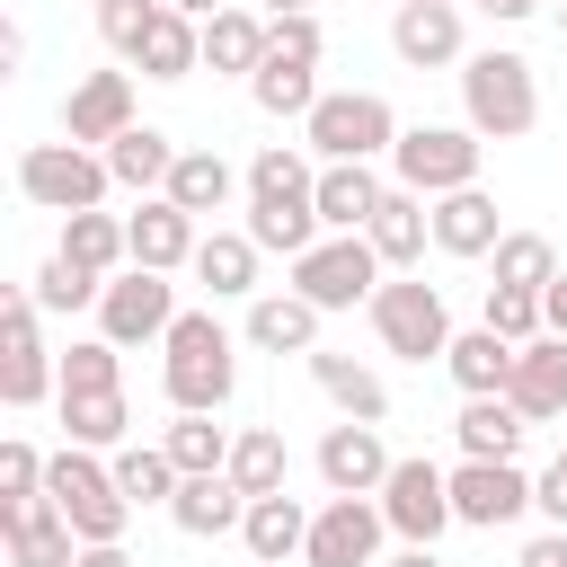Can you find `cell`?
<instances>
[{"label":"cell","instance_id":"obj_1","mask_svg":"<svg viewBox=\"0 0 567 567\" xmlns=\"http://www.w3.org/2000/svg\"><path fill=\"white\" fill-rule=\"evenodd\" d=\"M159 390H168L177 416H221L230 390H239V337L213 310H177V328L159 346Z\"/></svg>","mask_w":567,"mask_h":567},{"label":"cell","instance_id":"obj_2","mask_svg":"<svg viewBox=\"0 0 567 567\" xmlns=\"http://www.w3.org/2000/svg\"><path fill=\"white\" fill-rule=\"evenodd\" d=\"M461 124L478 142H523L540 124V71L514 53V44H487L461 62Z\"/></svg>","mask_w":567,"mask_h":567},{"label":"cell","instance_id":"obj_3","mask_svg":"<svg viewBox=\"0 0 567 567\" xmlns=\"http://www.w3.org/2000/svg\"><path fill=\"white\" fill-rule=\"evenodd\" d=\"M399 133H408V124L390 115L381 89H328V97L310 106V124H301V151H310L319 168H337V159H390Z\"/></svg>","mask_w":567,"mask_h":567},{"label":"cell","instance_id":"obj_4","mask_svg":"<svg viewBox=\"0 0 567 567\" xmlns=\"http://www.w3.org/2000/svg\"><path fill=\"white\" fill-rule=\"evenodd\" d=\"M44 496L62 505V523L80 532V549L124 540V523H133V505H124V487H115V461H97V452H80V443H62V452H53Z\"/></svg>","mask_w":567,"mask_h":567},{"label":"cell","instance_id":"obj_5","mask_svg":"<svg viewBox=\"0 0 567 567\" xmlns=\"http://www.w3.org/2000/svg\"><path fill=\"white\" fill-rule=\"evenodd\" d=\"M106 186H115V168H106V151H80V142H27L18 151V195L35 204V213H106Z\"/></svg>","mask_w":567,"mask_h":567},{"label":"cell","instance_id":"obj_6","mask_svg":"<svg viewBox=\"0 0 567 567\" xmlns=\"http://www.w3.org/2000/svg\"><path fill=\"white\" fill-rule=\"evenodd\" d=\"M381 284H390V266L372 257V239H363V230H328L310 257H292V284H284V292H301V301L328 319V310H372Z\"/></svg>","mask_w":567,"mask_h":567},{"label":"cell","instance_id":"obj_7","mask_svg":"<svg viewBox=\"0 0 567 567\" xmlns=\"http://www.w3.org/2000/svg\"><path fill=\"white\" fill-rule=\"evenodd\" d=\"M372 337H381V354H399V363H443L452 354V310H443V292L425 284V275H390L381 292H372Z\"/></svg>","mask_w":567,"mask_h":567},{"label":"cell","instance_id":"obj_8","mask_svg":"<svg viewBox=\"0 0 567 567\" xmlns=\"http://www.w3.org/2000/svg\"><path fill=\"white\" fill-rule=\"evenodd\" d=\"M478 159H487V142H478L470 124H408V133H399V151H390V186H408V195L443 204V195L478 186Z\"/></svg>","mask_w":567,"mask_h":567},{"label":"cell","instance_id":"obj_9","mask_svg":"<svg viewBox=\"0 0 567 567\" xmlns=\"http://www.w3.org/2000/svg\"><path fill=\"white\" fill-rule=\"evenodd\" d=\"M0 399H9V408L62 399V354L44 346V310H35L27 292L0 301Z\"/></svg>","mask_w":567,"mask_h":567},{"label":"cell","instance_id":"obj_10","mask_svg":"<svg viewBox=\"0 0 567 567\" xmlns=\"http://www.w3.org/2000/svg\"><path fill=\"white\" fill-rule=\"evenodd\" d=\"M177 328V284L151 275V266H124L106 292H97V337L106 346H168Z\"/></svg>","mask_w":567,"mask_h":567},{"label":"cell","instance_id":"obj_11","mask_svg":"<svg viewBox=\"0 0 567 567\" xmlns=\"http://www.w3.org/2000/svg\"><path fill=\"white\" fill-rule=\"evenodd\" d=\"M381 514H390V532L399 540H416V549H434L461 514H452V470L443 461H425V452H408L399 470H390V487H381Z\"/></svg>","mask_w":567,"mask_h":567},{"label":"cell","instance_id":"obj_12","mask_svg":"<svg viewBox=\"0 0 567 567\" xmlns=\"http://www.w3.org/2000/svg\"><path fill=\"white\" fill-rule=\"evenodd\" d=\"M381 540H390L381 496H328V505L310 514V549H301V567H381Z\"/></svg>","mask_w":567,"mask_h":567},{"label":"cell","instance_id":"obj_13","mask_svg":"<svg viewBox=\"0 0 567 567\" xmlns=\"http://www.w3.org/2000/svg\"><path fill=\"white\" fill-rule=\"evenodd\" d=\"M310 461H319V487H328V496H381L390 470H399L390 443H381V425H354V416H337Z\"/></svg>","mask_w":567,"mask_h":567},{"label":"cell","instance_id":"obj_14","mask_svg":"<svg viewBox=\"0 0 567 567\" xmlns=\"http://www.w3.org/2000/svg\"><path fill=\"white\" fill-rule=\"evenodd\" d=\"M142 115H133V71H80L71 80V97H62V142H80V151H106L115 133H133Z\"/></svg>","mask_w":567,"mask_h":567},{"label":"cell","instance_id":"obj_15","mask_svg":"<svg viewBox=\"0 0 567 567\" xmlns=\"http://www.w3.org/2000/svg\"><path fill=\"white\" fill-rule=\"evenodd\" d=\"M390 53L408 71H461L470 44H461V0H399L390 9Z\"/></svg>","mask_w":567,"mask_h":567},{"label":"cell","instance_id":"obj_16","mask_svg":"<svg viewBox=\"0 0 567 567\" xmlns=\"http://www.w3.org/2000/svg\"><path fill=\"white\" fill-rule=\"evenodd\" d=\"M452 514H461L470 532H505V523L532 514V478H523L514 461H461V470H452Z\"/></svg>","mask_w":567,"mask_h":567},{"label":"cell","instance_id":"obj_17","mask_svg":"<svg viewBox=\"0 0 567 567\" xmlns=\"http://www.w3.org/2000/svg\"><path fill=\"white\" fill-rule=\"evenodd\" d=\"M124 239H133V266H151V275H177V266H195V248H204V221H195V213H177L168 195H142V213H124Z\"/></svg>","mask_w":567,"mask_h":567},{"label":"cell","instance_id":"obj_18","mask_svg":"<svg viewBox=\"0 0 567 567\" xmlns=\"http://www.w3.org/2000/svg\"><path fill=\"white\" fill-rule=\"evenodd\" d=\"M0 549H9V567H80V532L62 523L53 496H35V505H0Z\"/></svg>","mask_w":567,"mask_h":567},{"label":"cell","instance_id":"obj_19","mask_svg":"<svg viewBox=\"0 0 567 567\" xmlns=\"http://www.w3.org/2000/svg\"><path fill=\"white\" fill-rule=\"evenodd\" d=\"M363 239H372V257H381L390 275H416V266H425V248H434V204H425V195H408V186H390Z\"/></svg>","mask_w":567,"mask_h":567},{"label":"cell","instance_id":"obj_20","mask_svg":"<svg viewBox=\"0 0 567 567\" xmlns=\"http://www.w3.org/2000/svg\"><path fill=\"white\" fill-rule=\"evenodd\" d=\"M266 44H275V27H266V9H248V0H230L221 18H204V71H221V80H257Z\"/></svg>","mask_w":567,"mask_h":567},{"label":"cell","instance_id":"obj_21","mask_svg":"<svg viewBox=\"0 0 567 567\" xmlns=\"http://www.w3.org/2000/svg\"><path fill=\"white\" fill-rule=\"evenodd\" d=\"M248 97H257V115H275V124H310V106H319L328 89H319V62H310V53H275V44H266Z\"/></svg>","mask_w":567,"mask_h":567},{"label":"cell","instance_id":"obj_22","mask_svg":"<svg viewBox=\"0 0 567 567\" xmlns=\"http://www.w3.org/2000/svg\"><path fill=\"white\" fill-rule=\"evenodd\" d=\"M257 266H266V248L248 239V230H204V248H195V284L213 292V301H257L266 284H257Z\"/></svg>","mask_w":567,"mask_h":567},{"label":"cell","instance_id":"obj_23","mask_svg":"<svg viewBox=\"0 0 567 567\" xmlns=\"http://www.w3.org/2000/svg\"><path fill=\"white\" fill-rule=\"evenodd\" d=\"M239 346H257V354H319V310L301 292H257L248 319H239Z\"/></svg>","mask_w":567,"mask_h":567},{"label":"cell","instance_id":"obj_24","mask_svg":"<svg viewBox=\"0 0 567 567\" xmlns=\"http://www.w3.org/2000/svg\"><path fill=\"white\" fill-rule=\"evenodd\" d=\"M514 354H523V346H505V337L478 319V328H461V337H452L443 372H452V390H461V399H505V390H514Z\"/></svg>","mask_w":567,"mask_h":567},{"label":"cell","instance_id":"obj_25","mask_svg":"<svg viewBox=\"0 0 567 567\" xmlns=\"http://www.w3.org/2000/svg\"><path fill=\"white\" fill-rule=\"evenodd\" d=\"M301 363H310V381H319V399H328L337 416H354V425H381V416H390V381H381L372 363L328 354V346H319V354H301Z\"/></svg>","mask_w":567,"mask_h":567},{"label":"cell","instance_id":"obj_26","mask_svg":"<svg viewBox=\"0 0 567 567\" xmlns=\"http://www.w3.org/2000/svg\"><path fill=\"white\" fill-rule=\"evenodd\" d=\"M239 540H248L257 567H301V549H310V505H301L292 487H284V496H257L248 523H239Z\"/></svg>","mask_w":567,"mask_h":567},{"label":"cell","instance_id":"obj_27","mask_svg":"<svg viewBox=\"0 0 567 567\" xmlns=\"http://www.w3.org/2000/svg\"><path fill=\"white\" fill-rule=\"evenodd\" d=\"M532 425H549V416H567V337H532L523 354H514V390H505Z\"/></svg>","mask_w":567,"mask_h":567},{"label":"cell","instance_id":"obj_28","mask_svg":"<svg viewBox=\"0 0 567 567\" xmlns=\"http://www.w3.org/2000/svg\"><path fill=\"white\" fill-rule=\"evenodd\" d=\"M381 195H390V177H381L372 159H337V168H319V221H328V230H372Z\"/></svg>","mask_w":567,"mask_h":567},{"label":"cell","instance_id":"obj_29","mask_svg":"<svg viewBox=\"0 0 567 567\" xmlns=\"http://www.w3.org/2000/svg\"><path fill=\"white\" fill-rule=\"evenodd\" d=\"M496 239H505V221H496L487 186H461V195L434 204V248L443 257H496Z\"/></svg>","mask_w":567,"mask_h":567},{"label":"cell","instance_id":"obj_30","mask_svg":"<svg viewBox=\"0 0 567 567\" xmlns=\"http://www.w3.org/2000/svg\"><path fill=\"white\" fill-rule=\"evenodd\" d=\"M168 523H177L186 540H230V532L248 523V496L230 487V470H221V478H186V487L168 496Z\"/></svg>","mask_w":567,"mask_h":567},{"label":"cell","instance_id":"obj_31","mask_svg":"<svg viewBox=\"0 0 567 567\" xmlns=\"http://www.w3.org/2000/svg\"><path fill=\"white\" fill-rule=\"evenodd\" d=\"M53 257H71L80 275H97V284H115L124 266H133V239H124V213H71L62 221V248Z\"/></svg>","mask_w":567,"mask_h":567},{"label":"cell","instance_id":"obj_32","mask_svg":"<svg viewBox=\"0 0 567 567\" xmlns=\"http://www.w3.org/2000/svg\"><path fill=\"white\" fill-rule=\"evenodd\" d=\"M523 408L514 399H461V416H452V443H461V461H514L523 452Z\"/></svg>","mask_w":567,"mask_h":567},{"label":"cell","instance_id":"obj_33","mask_svg":"<svg viewBox=\"0 0 567 567\" xmlns=\"http://www.w3.org/2000/svg\"><path fill=\"white\" fill-rule=\"evenodd\" d=\"M230 487H239L248 505L292 487V452H284V425H239V443H230Z\"/></svg>","mask_w":567,"mask_h":567},{"label":"cell","instance_id":"obj_34","mask_svg":"<svg viewBox=\"0 0 567 567\" xmlns=\"http://www.w3.org/2000/svg\"><path fill=\"white\" fill-rule=\"evenodd\" d=\"M106 168H115V186H133V195H168L177 142H168L159 124H133V133H115V142H106Z\"/></svg>","mask_w":567,"mask_h":567},{"label":"cell","instance_id":"obj_35","mask_svg":"<svg viewBox=\"0 0 567 567\" xmlns=\"http://www.w3.org/2000/svg\"><path fill=\"white\" fill-rule=\"evenodd\" d=\"M230 195H239V168H230L221 151H177V168H168V204H177V213L213 221Z\"/></svg>","mask_w":567,"mask_h":567},{"label":"cell","instance_id":"obj_36","mask_svg":"<svg viewBox=\"0 0 567 567\" xmlns=\"http://www.w3.org/2000/svg\"><path fill=\"white\" fill-rule=\"evenodd\" d=\"M248 204H319V159L292 142H266L248 159Z\"/></svg>","mask_w":567,"mask_h":567},{"label":"cell","instance_id":"obj_37","mask_svg":"<svg viewBox=\"0 0 567 567\" xmlns=\"http://www.w3.org/2000/svg\"><path fill=\"white\" fill-rule=\"evenodd\" d=\"M230 443H239V434L213 425V416H168V425H159V452L177 461V478H221V470H230Z\"/></svg>","mask_w":567,"mask_h":567},{"label":"cell","instance_id":"obj_38","mask_svg":"<svg viewBox=\"0 0 567 567\" xmlns=\"http://www.w3.org/2000/svg\"><path fill=\"white\" fill-rule=\"evenodd\" d=\"M133 71H142V80H195V71H204V27L168 9V18H159V27L142 35V53H133Z\"/></svg>","mask_w":567,"mask_h":567},{"label":"cell","instance_id":"obj_39","mask_svg":"<svg viewBox=\"0 0 567 567\" xmlns=\"http://www.w3.org/2000/svg\"><path fill=\"white\" fill-rule=\"evenodd\" d=\"M62 408V443H80V452H124V425H133V408H124V390H89V399H53Z\"/></svg>","mask_w":567,"mask_h":567},{"label":"cell","instance_id":"obj_40","mask_svg":"<svg viewBox=\"0 0 567 567\" xmlns=\"http://www.w3.org/2000/svg\"><path fill=\"white\" fill-rule=\"evenodd\" d=\"M115 487H124V505L142 514V505H168L186 478H177V461H168L159 443H124V452H115Z\"/></svg>","mask_w":567,"mask_h":567},{"label":"cell","instance_id":"obj_41","mask_svg":"<svg viewBox=\"0 0 567 567\" xmlns=\"http://www.w3.org/2000/svg\"><path fill=\"white\" fill-rule=\"evenodd\" d=\"M496 284H514V292H549V284H558V248H549L540 230H505V239H496Z\"/></svg>","mask_w":567,"mask_h":567},{"label":"cell","instance_id":"obj_42","mask_svg":"<svg viewBox=\"0 0 567 567\" xmlns=\"http://www.w3.org/2000/svg\"><path fill=\"white\" fill-rule=\"evenodd\" d=\"M89 390H124V346H106V337L62 346V399H89Z\"/></svg>","mask_w":567,"mask_h":567},{"label":"cell","instance_id":"obj_43","mask_svg":"<svg viewBox=\"0 0 567 567\" xmlns=\"http://www.w3.org/2000/svg\"><path fill=\"white\" fill-rule=\"evenodd\" d=\"M97 292H106V284L80 275L71 257H44V266L27 275V301H35V310H97Z\"/></svg>","mask_w":567,"mask_h":567},{"label":"cell","instance_id":"obj_44","mask_svg":"<svg viewBox=\"0 0 567 567\" xmlns=\"http://www.w3.org/2000/svg\"><path fill=\"white\" fill-rule=\"evenodd\" d=\"M168 18V0H97V35H106V53H142V35Z\"/></svg>","mask_w":567,"mask_h":567},{"label":"cell","instance_id":"obj_45","mask_svg":"<svg viewBox=\"0 0 567 567\" xmlns=\"http://www.w3.org/2000/svg\"><path fill=\"white\" fill-rule=\"evenodd\" d=\"M487 328H496L505 346H532V337H549V319H540V292H514V284H487Z\"/></svg>","mask_w":567,"mask_h":567},{"label":"cell","instance_id":"obj_46","mask_svg":"<svg viewBox=\"0 0 567 567\" xmlns=\"http://www.w3.org/2000/svg\"><path fill=\"white\" fill-rule=\"evenodd\" d=\"M44 470H53V452H35L27 434H9L0 443V505H35L44 496Z\"/></svg>","mask_w":567,"mask_h":567},{"label":"cell","instance_id":"obj_47","mask_svg":"<svg viewBox=\"0 0 567 567\" xmlns=\"http://www.w3.org/2000/svg\"><path fill=\"white\" fill-rule=\"evenodd\" d=\"M514 567H567V532H532V540L514 549Z\"/></svg>","mask_w":567,"mask_h":567},{"label":"cell","instance_id":"obj_48","mask_svg":"<svg viewBox=\"0 0 567 567\" xmlns=\"http://www.w3.org/2000/svg\"><path fill=\"white\" fill-rule=\"evenodd\" d=\"M540 319H549V337H567V275L540 292Z\"/></svg>","mask_w":567,"mask_h":567},{"label":"cell","instance_id":"obj_49","mask_svg":"<svg viewBox=\"0 0 567 567\" xmlns=\"http://www.w3.org/2000/svg\"><path fill=\"white\" fill-rule=\"evenodd\" d=\"M478 9H487V18H496V27H523V18H532V9H540V0H478Z\"/></svg>","mask_w":567,"mask_h":567},{"label":"cell","instance_id":"obj_50","mask_svg":"<svg viewBox=\"0 0 567 567\" xmlns=\"http://www.w3.org/2000/svg\"><path fill=\"white\" fill-rule=\"evenodd\" d=\"M80 567H133V549H124V540H106V549H80Z\"/></svg>","mask_w":567,"mask_h":567},{"label":"cell","instance_id":"obj_51","mask_svg":"<svg viewBox=\"0 0 567 567\" xmlns=\"http://www.w3.org/2000/svg\"><path fill=\"white\" fill-rule=\"evenodd\" d=\"M168 9H177V18H195V27H204V18H221V9H230V0H168Z\"/></svg>","mask_w":567,"mask_h":567},{"label":"cell","instance_id":"obj_52","mask_svg":"<svg viewBox=\"0 0 567 567\" xmlns=\"http://www.w3.org/2000/svg\"><path fill=\"white\" fill-rule=\"evenodd\" d=\"M390 567H443V558H434V549H416V540H408V549H399V558H390Z\"/></svg>","mask_w":567,"mask_h":567},{"label":"cell","instance_id":"obj_53","mask_svg":"<svg viewBox=\"0 0 567 567\" xmlns=\"http://www.w3.org/2000/svg\"><path fill=\"white\" fill-rule=\"evenodd\" d=\"M248 9H266V18H292V9H310V0H248Z\"/></svg>","mask_w":567,"mask_h":567},{"label":"cell","instance_id":"obj_54","mask_svg":"<svg viewBox=\"0 0 567 567\" xmlns=\"http://www.w3.org/2000/svg\"><path fill=\"white\" fill-rule=\"evenodd\" d=\"M558 44H567V0H558Z\"/></svg>","mask_w":567,"mask_h":567},{"label":"cell","instance_id":"obj_55","mask_svg":"<svg viewBox=\"0 0 567 567\" xmlns=\"http://www.w3.org/2000/svg\"><path fill=\"white\" fill-rule=\"evenodd\" d=\"M558 470H567V443H558Z\"/></svg>","mask_w":567,"mask_h":567}]
</instances>
